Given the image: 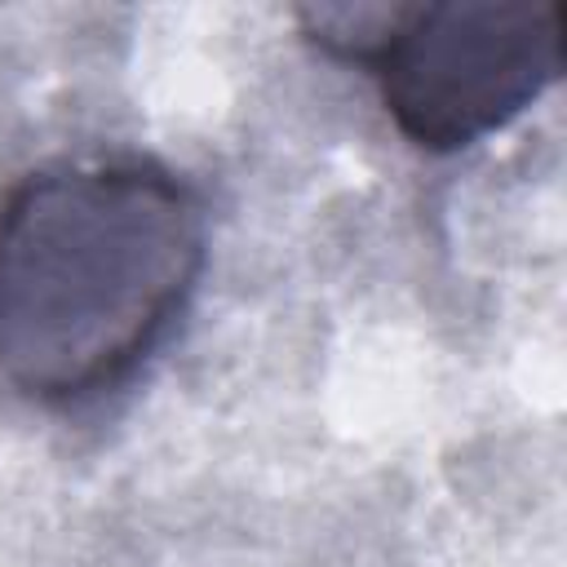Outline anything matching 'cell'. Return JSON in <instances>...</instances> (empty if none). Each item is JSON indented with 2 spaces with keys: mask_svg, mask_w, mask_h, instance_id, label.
Returning <instances> with one entry per match:
<instances>
[{
  "mask_svg": "<svg viewBox=\"0 0 567 567\" xmlns=\"http://www.w3.org/2000/svg\"><path fill=\"white\" fill-rule=\"evenodd\" d=\"M208 261L204 195L137 155L62 159L0 199V377L49 408L120 390Z\"/></svg>",
  "mask_w": 567,
  "mask_h": 567,
  "instance_id": "cell-1",
  "label": "cell"
},
{
  "mask_svg": "<svg viewBox=\"0 0 567 567\" xmlns=\"http://www.w3.org/2000/svg\"><path fill=\"white\" fill-rule=\"evenodd\" d=\"M301 31L363 66L394 128L421 151H465L518 120L563 75V4H319Z\"/></svg>",
  "mask_w": 567,
  "mask_h": 567,
  "instance_id": "cell-2",
  "label": "cell"
}]
</instances>
